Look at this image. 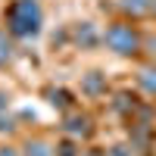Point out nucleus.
Wrapping results in <instances>:
<instances>
[{
	"instance_id": "obj_14",
	"label": "nucleus",
	"mask_w": 156,
	"mask_h": 156,
	"mask_svg": "<svg viewBox=\"0 0 156 156\" xmlns=\"http://www.w3.org/2000/svg\"><path fill=\"white\" fill-rule=\"evenodd\" d=\"M87 156H103V153H100V150H90V153H87Z\"/></svg>"
},
{
	"instance_id": "obj_8",
	"label": "nucleus",
	"mask_w": 156,
	"mask_h": 156,
	"mask_svg": "<svg viewBox=\"0 0 156 156\" xmlns=\"http://www.w3.org/2000/svg\"><path fill=\"white\" fill-rule=\"evenodd\" d=\"M25 150H28V156H53V153H50V147H47V144H41V140H31Z\"/></svg>"
},
{
	"instance_id": "obj_5",
	"label": "nucleus",
	"mask_w": 156,
	"mask_h": 156,
	"mask_svg": "<svg viewBox=\"0 0 156 156\" xmlns=\"http://www.w3.org/2000/svg\"><path fill=\"white\" fill-rule=\"evenodd\" d=\"M140 84H144L147 94H156V69H144L140 72Z\"/></svg>"
},
{
	"instance_id": "obj_4",
	"label": "nucleus",
	"mask_w": 156,
	"mask_h": 156,
	"mask_svg": "<svg viewBox=\"0 0 156 156\" xmlns=\"http://www.w3.org/2000/svg\"><path fill=\"white\" fill-rule=\"evenodd\" d=\"M66 128L72 134H87V119H84V115H72V119L66 122Z\"/></svg>"
},
{
	"instance_id": "obj_7",
	"label": "nucleus",
	"mask_w": 156,
	"mask_h": 156,
	"mask_svg": "<svg viewBox=\"0 0 156 156\" xmlns=\"http://www.w3.org/2000/svg\"><path fill=\"white\" fill-rule=\"evenodd\" d=\"M122 6H125L128 12H144V9L153 6V0H122Z\"/></svg>"
},
{
	"instance_id": "obj_10",
	"label": "nucleus",
	"mask_w": 156,
	"mask_h": 156,
	"mask_svg": "<svg viewBox=\"0 0 156 156\" xmlns=\"http://www.w3.org/2000/svg\"><path fill=\"white\" fill-rule=\"evenodd\" d=\"M9 128H12V119L9 115H0V131H9Z\"/></svg>"
},
{
	"instance_id": "obj_3",
	"label": "nucleus",
	"mask_w": 156,
	"mask_h": 156,
	"mask_svg": "<svg viewBox=\"0 0 156 156\" xmlns=\"http://www.w3.org/2000/svg\"><path fill=\"white\" fill-rule=\"evenodd\" d=\"M103 87H106V81H103L100 72H90V75L84 78V94H100Z\"/></svg>"
},
{
	"instance_id": "obj_15",
	"label": "nucleus",
	"mask_w": 156,
	"mask_h": 156,
	"mask_svg": "<svg viewBox=\"0 0 156 156\" xmlns=\"http://www.w3.org/2000/svg\"><path fill=\"white\" fill-rule=\"evenodd\" d=\"M3 106H6V103H3V94H0V109H3Z\"/></svg>"
},
{
	"instance_id": "obj_1",
	"label": "nucleus",
	"mask_w": 156,
	"mask_h": 156,
	"mask_svg": "<svg viewBox=\"0 0 156 156\" xmlns=\"http://www.w3.org/2000/svg\"><path fill=\"white\" fill-rule=\"evenodd\" d=\"M6 25L12 34L19 37H34L41 31V6L34 0H16L9 9H6Z\"/></svg>"
},
{
	"instance_id": "obj_2",
	"label": "nucleus",
	"mask_w": 156,
	"mask_h": 156,
	"mask_svg": "<svg viewBox=\"0 0 156 156\" xmlns=\"http://www.w3.org/2000/svg\"><path fill=\"white\" fill-rule=\"evenodd\" d=\"M106 44H109V50H115V53L131 56V53H137V31L131 28V25L115 22V25H109V31H106Z\"/></svg>"
},
{
	"instance_id": "obj_13",
	"label": "nucleus",
	"mask_w": 156,
	"mask_h": 156,
	"mask_svg": "<svg viewBox=\"0 0 156 156\" xmlns=\"http://www.w3.org/2000/svg\"><path fill=\"white\" fill-rule=\"evenodd\" d=\"M112 156H128V153H125V147H115V153H112Z\"/></svg>"
},
{
	"instance_id": "obj_11",
	"label": "nucleus",
	"mask_w": 156,
	"mask_h": 156,
	"mask_svg": "<svg viewBox=\"0 0 156 156\" xmlns=\"http://www.w3.org/2000/svg\"><path fill=\"white\" fill-rule=\"evenodd\" d=\"M59 156H75V147H72V144H62V147H59Z\"/></svg>"
},
{
	"instance_id": "obj_6",
	"label": "nucleus",
	"mask_w": 156,
	"mask_h": 156,
	"mask_svg": "<svg viewBox=\"0 0 156 156\" xmlns=\"http://www.w3.org/2000/svg\"><path fill=\"white\" fill-rule=\"evenodd\" d=\"M9 59H12V44L6 41V34L0 31V66H6Z\"/></svg>"
},
{
	"instance_id": "obj_9",
	"label": "nucleus",
	"mask_w": 156,
	"mask_h": 156,
	"mask_svg": "<svg viewBox=\"0 0 156 156\" xmlns=\"http://www.w3.org/2000/svg\"><path fill=\"white\" fill-rule=\"evenodd\" d=\"M78 41H81V44H87V47H90V44L97 41V37H94V28H90L87 22L81 25V28H78Z\"/></svg>"
},
{
	"instance_id": "obj_12",
	"label": "nucleus",
	"mask_w": 156,
	"mask_h": 156,
	"mask_svg": "<svg viewBox=\"0 0 156 156\" xmlns=\"http://www.w3.org/2000/svg\"><path fill=\"white\" fill-rule=\"evenodd\" d=\"M0 156H19V150H12V147H3V150H0Z\"/></svg>"
}]
</instances>
